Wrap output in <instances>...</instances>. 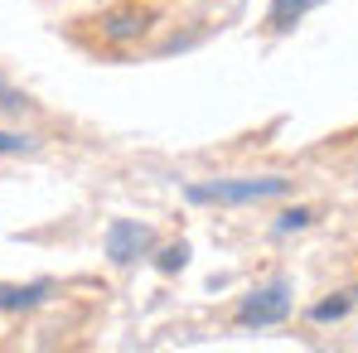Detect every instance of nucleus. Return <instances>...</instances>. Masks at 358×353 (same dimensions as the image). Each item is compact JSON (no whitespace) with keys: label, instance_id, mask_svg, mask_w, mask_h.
Returning <instances> with one entry per match:
<instances>
[{"label":"nucleus","instance_id":"obj_1","mask_svg":"<svg viewBox=\"0 0 358 353\" xmlns=\"http://www.w3.org/2000/svg\"><path fill=\"white\" fill-rule=\"evenodd\" d=\"M286 194H291V179L286 175H242V179H199V184H184V199L189 203H208V208H252V203L286 199Z\"/></svg>","mask_w":358,"mask_h":353},{"label":"nucleus","instance_id":"obj_2","mask_svg":"<svg viewBox=\"0 0 358 353\" xmlns=\"http://www.w3.org/2000/svg\"><path fill=\"white\" fill-rule=\"evenodd\" d=\"M291 310H296V286L286 276H276V281H266V286H257L238 300L233 329H247V334L252 329H276V324L291 319Z\"/></svg>","mask_w":358,"mask_h":353},{"label":"nucleus","instance_id":"obj_3","mask_svg":"<svg viewBox=\"0 0 358 353\" xmlns=\"http://www.w3.org/2000/svg\"><path fill=\"white\" fill-rule=\"evenodd\" d=\"M150 29H155V10H150V0H121V5H112V10L97 15V34H102L107 49L141 44Z\"/></svg>","mask_w":358,"mask_h":353},{"label":"nucleus","instance_id":"obj_4","mask_svg":"<svg viewBox=\"0 0 358 353\" xmlns=\"http://www.w3.org/2000/svg\"><path fill=\"white\" fill-rule=\"evenodd\" d=\"M155 247H160L155 228L150 223H136V218H112L107 233H102V257L112 266H136V261L155 257Z\"/></svg>","mask_w":358,"mask_h":353},{"label":"nucleus","instance_id":"obj_5","mask_svg":"<svg viewBox=\"0 0 358 353\" xmlns=\"http://www.w3.org/2000/svg\"><path fill=\"white\" fill-rule=\"evenodd\" d=\"M320 5H324V0H271L262 24H266V34H271V39H281V34H291L296 24H305V15H310V10H320Z\"/></svg>","mask_w":358,"mask_h":353},{"label":"nucleus","instance_id":"obj_6","mask_svg":"<svg viewBox=\"0 0 358 353\" xmlns=\"http://www.w3.org/2000/svg\"><path fill=\"white\" fill-rule=\"evenodd\" d=\"M44 300H54V281H29V286H0V315H29Z\"/></svg>","mask_w":358,"mask_h":353},{"label":"nucleus","instance_id":"obj_7","mask_svg":"<svg viewBox=\"0 0 358 353\" xmlns=\"http://www.w3.org/2000/svg\"><path fill=\"white\" fill-rule=\"evenodd\" d=\"M354 305H358V286H344V291H329L324 300H315V305L305 310V319H310V324H339Z\"/></svg>","mask_w":358,"mask_h":353},{"label":"nucleus","instance_id":"obj_8","mask_svg":"<svg viewBox=\"0 0 358 353\" xmlns=\"http://www.w3.org/2000/svg\"><path fill=\"white\" fill-rule=\"evenodd\" d=\"M189 266V242H170V247H155V271L160 276H175Z\"/></svg>","mask_w":358,"mask_h":353},{"label":"nucleus","instance_id":"obj_9","mask_svg":"<svg viewBox=\"0 0 358 353\" xmlns=\"http://www.w3.org/2000/svg\"><path fill=\"white\" fill-rule=\"evenodd\" d=\"M310 223H315V208H286V213H281V218H276L271 228L286 237V233H305Z\"/></svg>","mask_w":358,"mask_h":353},{"label":"nucleus","instance_id":"obj_10","mask_svg":"<svg viewBox=\"0 0 358 353\" xmlns=\"http://www.w3.org/2000/svg\"><path fill=\"white\" fill-rule=\"evenodd\" d=\"M39 141L24 136V131H0V155H29Z\"/></svg>","mask_w":358,"mask_h":353}]
</instances>
